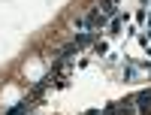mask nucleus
Here are the masks:
<instances>
[{
    "instance_id": "7ed1b4c3",
    "label": "nucleus",
    "mask_w": 151,
    "mask_h": 115,
    "mask_svg": "<svg viewBox=\"0 0 151 115\" xmlns=\"http://www.w3.org/2000/svg\"><path fill=\"white\" fill-rule=\"evenodd\" d=\"M24 112H27V103H18L15 109H9V115H24Z\"/></svg>"
},
{
    "instance_id": "f257e3e1",
    "label": "nucleus",
    "mask_w": 151,
    "mask_h": 115,
    "mask_svg": "<svg viewBox=\"0 0 151 115\" xmlns=\"http://www.w3.org/2000/svg\"><path fill=\"white\" fill-rule=\"evenodd\" d=\"M133 103H139V109L145 112V115H151V91H142V94H136V100Z\"/></svg>"
},
{
    "instance_id": "f03ea898",
    "label": "nucleus",
    "mask_w": 151,
    "mask_h": 115,
    "mask_svg": "<svg viewBox=\"0 0 151 115\" xmlns=\"http://www.w3.org/2000/svg\"><path fill=\"white\" fill-rule=\"evenodd\" d=\"M115 9H118V0H103L100 3V15L109 18V15H115Z\"/></svg>"
}]
</instances>
